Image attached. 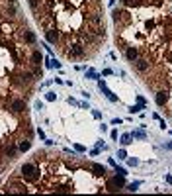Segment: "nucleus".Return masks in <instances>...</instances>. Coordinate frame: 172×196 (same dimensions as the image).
<instances>
[{"mask_svg":"<svg viewBox=\"0 0 172 196\" xmlns=\"http://www.w3.org/2000/svg\"><path fill=\"white\" fill-rule=\"evenodd\" d=\"M4 192H16V194H24V192H27V186L26 184H20V183H8L6 184V190Z\"/></svg>","mask_w":172,"mask_h":196,"instance_id":"7ed1b4c3","label":"nucleus"},{"mask_svg":"<svg viewBox=\"0 0 172 196\" xmlns=\"http://www.w3.org/2000/svg\"><path fill=\"white\" fill-rule=\"evenodd\" d=\"M137 186H139V183H135V184H129V190H137Z\"/></svg>","mask_w":172,"mask_h":196,"instance_id":"412c9836","label":"nucleus"},{"mask_svg":"<svg viewBox=\"0 0 172 196\" xmlns=\"http://www.w3.org/2000/svg\"><path fill=\"white\" fill-rule=\"evenodd\" d=\"M71 49H67V57H82L84 55V47H82L80 43H72L68 45Z\"/></svg>","mask_w":172,"mask_h":196,"instance_id":"20e7f679","label":"nucleus"},{"mask_svg":"<svg viewBox=\"0 0 172 196\" xmlns=\"http://www.w3.org/2000/svg\"><path fill=\"white\" fill-rule=\"evenodd\" d=\"M10 108H12V112L20 114V112H24V110H26V102H24V100H14Z\"/></svg>","mask_w":172,"mask_h":196,"instance_id":"6e6552de","label":"nucleus"},{"mask_svg":"<svg viewBox=\"0 0 172 196\" xmlns=\"http://www.w3.org/2000/svg\"><path fill=\"white\" fill-rule=\"evenodd\" d=\"M121 143H123V145H129V143H131V135H129V133H125L123 137H121Z\"/></svg>","mask_w":172,"mask_h":196,"instance_id":"f3484780","label":"nucleus"},{"mask_svg":"<svg viewBox=\"0 0 172 196\" xmlns=\"http://www.w3.org/2000/svg\"><path fill=\"white\" fill-rule=\"evenodd\" d=\"M123 4L125 6H133V8H137V6H141V0H123Z\"/></svg>","mask_w":172,"mask_h":196,"instance_id":"9b49d317","label":"nucleus"},{"mask_svg":"<svg viewBox=\"0 0 172 196\" xmlns=\"http://www.w3.org/2000/svg\"><path fill=\"white\" fill-rule=\"evenodd\" d=\"M125 55H127L129 61H135V59H139V49L133 47V45H127V49H125Z\"/></svg>","mask_w":172,"mask_h":196,"instance_id":"423d86ee","label":"nucleus"},{"mask_svg":"<svg viewBox=\"0 0 172 196\" xmlns=\"http://www.w3.org/2000/svg\"><path fill=\"white\" fill-rule=\"evenodd\" d=\"M166 102H168V90H159L156 92V104L164 106Z\"/></svg>","mask_w":172,"mask_h":196,"instance_id":"0eeeda50","label":"nucleus"},{"mask_svg":"<svg viewBox=\"0 0 172 196\" xmlns=\"http://www.w3.org/2000/svg\"><path fill=\"white\" fill-rule=\"evenodd\" d=\"M143 108H145V106H143V104H139V106H131V108H129V112H131V114H135V112L143 110Z\"/></svg>","mask_w":172,"mask_h":196,"instance_id":"a211bd4d","label":"nucleus"},{"mask_svg":"<svg viewBox=\"0 0 172 196\" xmlns=\"http://www.w3.org/2000/svg\"><path fill=\"white\" fill-rule=\"evenodd\" d=\"M2 31H4V34H8V35H12L14 26H12V24H2Z\"/></svg>","mask_w":172,"mask_h":196,"instance_id":"4468645a","label":"nucleus"},{"mask_svg":"<svg viewBox=\"0 0 172 196\" xmlns=\"http://www.w3.org/2000/svg\"><path fill=\"white\" fill-rule=\"evenodd\" d=\"M114 20H115V24H119V26L131 24V16H129L127 10H114Z\"/></svg>","mask_w":172,"mask_h":196,"instance_id":"f03ea898","label":"nucleus"},{"mask_svg":"<svg viewBox=\"0 0 172 196\" xmlns=\"http://www.w3.org/2000/svg\"><path fill=\"white\" fill-rule=\"evenodd\" d=\"M45 37H47V41H49V43H57V41L61 39V34H59V30L51 27V30H47V34H45Z\"/></svg>","mask_w":172,"mask_h":196,"instance_id":"39448f33","label":"nucleus"},{"mask_svg":"<svg viewBox=\"0 0 172 196\" xmlns=\"http://www.w3.org/2000/svg\"><path fill=\"white\" fill-rule=\"evenodd\" d=\"M31 63H33V65L41 63V53H39V51H33V55H31Z\"/></svg>","mask_w":172,"mask_h":196,"instance_id":"f8f14e48","label":"nucleus"},{"mask_svg":"<svg viewBox=\"0 0 172 196\" xmlns=\"http://www.w3.org/2000/svg\"><path fill=\"white\" fill-rule=\"evenodd\" d=\"M92 171H94V175H98V176H104L106 175V169L102 165H92Z\"/></svg>","mask_w":172,"mask_h":196,"instance_id":"9d476101","label":"nucleus"},{"mask_svg":"<svg viewBox=\"0 0 172 196\" xmlns=\"http://www.w3.org/2000/svg\"><path fill=\"white\" fill-rule=\"evenodd\" d=\"M133 137H145V133H143V132H135V133H133Z\"/></svg>","mask_w":172,"mask_h":196,"instance_id":"6ab92c4d","label":"nucleus"},{"mask_svg":"<svg viewBox=\"0 0 172 196\" xmlns=\"http://www.w3.org/2000/svg\"><path fill=\"white\" fill-rule=\"evenodd\" d=\"M30 145H31V143L27 141V139H24V141H20V151H27V149H30Z\"/></svg>","mask_w":172,"mask_h":196,"instance_id":"2eb2a0df","label":"nucleus"},{"mask_svg":"<svg viewBox=\"0 0 172 196\" xmlns=\"http://www.w3.org/2000/svg\"><path fill=\"white\" fill-rule=\"evenodd\" d=\"M26 41H27V43H33V41H35L33 31H26Z\"/></svg>","mask_w":172,"mask_h":196,"instance_id":"dca6fc26","label":"nucleus"},{"mask_svg":"<svg viewBox=\"0 0 172 196\" xmlns=\"http://www.w3.org/2000/svg\"><path fill=\"white\" fill-rule=\"evenodd\" d=\"M47 100H55V94H53V92H47Z\"/></svg>","mask_w":172,"mask_h":196,"instance_id":"aec40b11","label":"nucleus"},{"mask_svg":"<svg viewBox=\"0 0 172 196\" xmlns=\"http://www.w3.org/2000/svg\"><path fill=\"white\" fill-rule=\"evenodd\" d=\"M106 186H108L110 192H115V190H119V186L115 184V180H108V184H106Z\"/></svg>","mask_w":172,"mask_h":196,"instance_id":"ddd939ff","label":"nucleus"},{"mask_svg":"<svg viewBox=\"0 0 172 196\" xmlns=\"http://www.w3.org/2000/svg\"><path fill=\"white\" fill-rule=\"evenodd\" d=\"M133 63H135L137 71H141V73H145L147 69H149V61H147V59H141V57H139V59H135Z\"/></svg>","mask_w":172,"mask_h":196,"instance_id":"1a4fd4ad","label":"nucleus"},{"mask_svg":"<svg viewBox=\"0 0 172 196\" xmlns=\"http://www.w3.org/2000/svg\"><path fill=\"white\" fill-rule=\"evenodd\" d=\"M20 175H22V179L33 183V180L39 179V167H37L35 163H24L22 169H20Z\"/></svg>","mask_w":172,"mask_h":196,"instance_id":"f257e3e1","label":"nucleus"}]
</instances>
